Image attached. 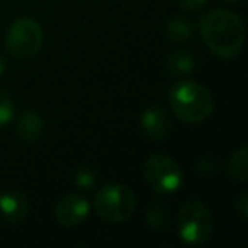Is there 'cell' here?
<instances>
[{
  "label": "cell",
  "instance_id": "obj_13",
  "mask_svg": "<svg viewBox=\"0 0 248 248\" xmlns=\"http://www.w3.org/2000/svg\"><path fill=\"white\" fill-rule=\"evenodd\" d=\"M192 32H194L192 24L184 17L170 19L165 24V34L172 41H187L192 36Z\"/></svg>",
  "mask_w": 248,
  "mask_h": 248
},
{
  "label": "cell",
  "instance_id": "obj_14",
  "mask_svg": "<svg viewBox=\"0 0 248 248\" xmlns=\"http://www.w3.org/2000/svg\"><path fill=\"white\" fill-rule=\"evenodd\" d=\"M99 182V172L90 165H82L75 170V184L82 189H92Z\"/></svg>",
  "mask_w": 248,
  "mask_h": 248
},
{
  "label": "cell",
  "instance_id": "obj_17",
  "mask_svg": "<svg viewBox=\"0 0 248 248\" xmlns=\"http://www.w3.org/2000/svg\"><path fill=\"white\" fill-rule=\"evenodd\" d=\"M234 206H236V211L240 213V216L243 217V219H247L248 217V209H247L248 207V194L247 192L241 194V196L236 199V204H234Z\"/></svg>",
  "mask_w": 248,
  "mask_h": 248
},
{
  "label": "cell",
  "instance_id": "obj_8",
  "mask_svg": "<svg viewBox=\"0 0 248 248\" xmlns=\"http://www.w3.org/2000/svg\"><path fill=\"white\" fill-rule=\"evenodd\" d=\"M140 124L145 135L153 141H163L172 131V123L167 110L160 106H150L141 112Z\"/></svg>",
  "mask_w": 248,
  "mask_h": 248
},
{
  "label": "cell",
  "instance_id": "obj_15",
  "mask_svg": "<svg viewBox=\"0 0 248 248\" xmlns=\"http://www.w3.org/2000/svg\"><path fill=\"white\" fill-rule=\"evenodd\" d=\"M16 117V104L14 99L5 90L0 89V128L9 124Z\"/></svg>",
  "mask_w": 248,
  "mask_h": 248
},
{
  "label": "cell",
  "instance_id": "obj_5",
  "mask_svg": "<svg viewBox=\"0 0 248 248\" xmlns=\"http://www.w3.org/2000/svg\"><path fill=\"white\" fill-rule=\"evenodd\" d=\"M143 175L146 184L162 196L177 192L184 182V172L179 163L163 153H153L146 158Z\"/></svg>",
  "mask_w": 248,
  "mask_h": 248
},
{
  "label": "cell",
  "instance_id": "obj_9",
  "mask_svg": "<svg viewBox=\"0 0 248 248\" xmlns=\"http://www.w3.org/2000/svg\"><path fill=\"white\" fill-rule=\"evenodd\" d=\"M29 199L21 192L7 190L0 194V219L4 223L16 224L26 219L29 214Z\"/></svg>",
  "mask_w": 248,
  "mask_h": 248
},
{
  "label": "cell",
  "instance_id": "obj_16",
  "mask_svg": "<svg viewBox=\"0 0 248 248\" xmlns=\"http://www.w3.org/2000/svg\"><path fill=\"white\" fill-rule=\"evenodd\" d=\"M167 217H169V214L165 213L162 204H152V207L148 209V214H146V223L152 228H163Z\"/></svg>",
  "mask_w": 248,
  "mask_h": 248
},
{
  "label": "cell",
  "instance_id": "obj_1",
  "mask_svg": "<svg viewBox=\"0 0 248 248\" xmlns=\"http://www.w3.org/2000/svg\"><path fill=\"white\" fill-rule=\"evenodd\" d=\"M199 34L214 56L231 60L241 51L245 26L240 16L226 9L207 12L199 21Z\"/></svg>",
  "mask_w": 248,
  "mask_h": 248
},
{
  "label": "cell",
  "instance_id": "obj_10",
  "mask_svg": "<svg viewBox=\"0 0 248 248\" xmlns=\"http://www.w3.org/2000/svg\"><path fill=\"white\" fill-rule=\"evenodd\" d=\"M16 133L22 141L36 143L45 133V121L36 110H24L17 117Z\"/></svg>",
  "mask_w": 248,
  "mask_h": 248
},
{
  "label": "cell",
  "instance_id": "obj_7",
  "mask_svg": "<svg viewBox=\"0 0 248 248\" xmlns=\"http://www.w3.org/2000/svg\"><path fill=\"white\" fill-rule=\"evenodd\" d=\"M90 213V204L80 194H66L58 201L55 209V216L62 226L73 228L85 221Z\"/></svg>",
  "mask_w": 248,
  "mask_h": 248
},
{
  "label": "cell",
  "instance_id": "obj_19",
  "mask_svg": "<svg viewBox=\"0 0 248 248\" xmlns=\"http://www.w3.org/2000/svg\"><path fill=\"white\" fill-rule=\"evenodd\" d=\"M5 68H7V63H5L4 56H0V77L5 73Z\"/></svg>",
  "mask_w": 248,
  "mask_h": 248
},
{
  "label": "cell",
  "instance_id": "obj_2",
  "mask_svg": "<svg viewBox=\"0 0 248 248\" xmlns=\"http://www.w3.org/2000/svg\"><path fill=\"white\" fill-rule=\"evenodd\" d=\"M169 104L180 121L187 124H199L213 114V95L197 82H177L169 90Z\"/></svg>",
  "mask_w": 248,
  "mask_h": 248
},
{
  "label": "cell",
  "instance_id": "obj_3",
  "mask_svg": "<svg viewBox=\"0 0 248 248\" xmlns=\"http://www.w3.org/2000/svg\"><path fill=\"white\" fill-rule=\"evenodd\" d=\"M136 196L123 184H107L93 197V209L106 223H123L135 213Z\"/></svg>",
  "mask_w": 248,
  "mask_h": 248
},
{
  "label": "cell",
  "instance_id": "obj_18",
  "mask_svg": "<svg viewBox=\"0 0 248 248\" xmlns=\"http://www.w3.org/2000/svg\"><path fill=\"white\" fill-rule=\"evenodd\" d=\"M207 0H179V4L186 11H199L206 5Z\"/></svg>",
  "mask_w": 248,
  "mask_h": 248
},
{
  "label": "cell",
  "instance_id": "obj_12",
  "mask_svg": "<svg viewBox=\"0 0 248 248\" xmlns=\"http://www.w3.org/2000/svg\"><path fill=\"white\" fill-rule=\"evenodd\" d=\"M226 175L230 177L233 182H247L248 180V148L241 146L238 148L233 155L230 156V160L226 162Z\"/></svg>",
  "mask_w": 248,
  "mask_h": 248
},
{
  "label": "cell",
  "instance_id": "obj_11",
  "mask_svg": "<svg viewBox=\"0 0 248 248\" xmlns=\"http://www.w3.org/2000/svg\"><path fill=\"white\" fill-rule=\"evenodd\" d=\"M167 72L173 77H182V75H189L194 68H196V56L192 51L189 49H175L169 55L167 58Z\"/></svg>",
  "mask_w": 248,
  "mask_h": 248
},
{
  "label": "cell",
  "instance_id": "obj_4",
  "mask_svg": "<svg viewBox=\"0 0 248 248\" xmlns=\"http://www.w3.org/2000/svg\"><path fill=\"white\" fill-rule=\"evenodd\" d=\"M180 240L186 245H202L213 234V216L207 206L197 197H190L182 204L177 219Z\"/></svg>",
  "mask_w": 248,
  "mask_h": 248
},
{
  "label": "cell",
  "instance_id": "obj_6",
  "mask_svg": "<svg viewBox=\"0 0 248 248\" xmlns=\"http://www.w3.org/2000/svg\"><path fill=\"white\" fill-rule=\"evenodd\" d=\"M43 29L34 19L21 17L12 22L5 34V48L16 60H29L41 49Z\"/></svg>",
  "mask_w": 248,
  "mask_h": 248
},
{
  "label": "cell",
  "instance_id": "obj_20",
  "mask_svg": "<svg viewBox=\"0 0 248 248\" xmlns=\"http://www.w3.org/2000/svg\"><path fill=\"white\" fill-rule=\"evenodd\" d=\"M224 2H241V0H224Z\"/></svg>",
  "mask_w": 248,
  "mask_h": 248
}]
</instances>
